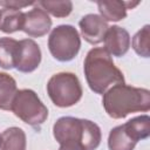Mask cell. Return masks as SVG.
I'll list each match as a JSON object with an SVG mask.
<instances>
[{
  "label": "cell",
  "instance_id": "6da1fadb",
  "mask_svg": "<svg viewBox=\"0 0 150 150\" xmlns=\"http://www.w3.org/2000/svg\"><path fill=\"white\" fill-rule=\"evenodd\" d=\"M83 70L89 88L96 94H104L112 86L124 83L122 71L104 48H93L88 52Z\"/></svg>",
  "mask_w": 150,
  "mask_h": 150
},
{
  "label": "cell",
  "instance_id": "7a4b0ae2",
  "mask_svg": "<svg viewBox=\"0 0 150 150\" xmlns=\"http://www.w3.org/2000/svg\"><path fill=\"white\" fill-rule=\"evenodd\" d=\"M102 104L111 118H124L129 114L150 109V91L124 83L116 84L103 94Z\"/></svg>",
  "mask_w": 150,
  "mask_h": 150
},
{
  "label": "cell",
  "instance_id": "3957f363",
  "mask_svg": "<svg viewBox=\"0 0 150 150\" xmlns=\"http://www.w3.org/2000/svg\"><path fill=\"white\" fill-rule=\"evenodd\" d=\"M54 138L60 143H79L86 150H96L101 143L98 125L89 120L64 116L59 118L53 127Z\"/></svg>",
  "mask_w": 150,
  "mask_h": 150
},
{
  "label": "cell",
  "instance_id": "277c9868",
  "mask_svg": "<svg viewBox=\"0 0 150 150\" xmlns=\"http://www.w3.org/2000/svg\"><path fill=\"white\" fill-rule=\"evenodd\" d=\"M150 135V117L137 116L127 123L110 130L108 137L109 150H134L137 142Z\"/></svg>",
  "mask_w": 150,
  "mask_h": 150
},
{
  "label": "cell",
  "instance_id": "5b68a950",
  "mask_svg": "<svg viewBox=\"0 0 150 150\" xmlns=\"http://www.w3.org/2000/svg\"><path fill=\"white\" fill-rule=\"evenodd\" d=\"M47 93L52 102L60 108L76 104L82 97V87L77 76L62 71L54 74L47 83Z\"/></svg>",
  "mask_w": 150,
  "mask_h": 150
},
{
  "label": "cell",
  "instance_id": "8992f818",
  "mask_svg": "<svg viewBox=\"0 0 150 150\" xmlns=\"http://www.w3.org/2000/svg\"><path fill=\"white\" fill-rule=\"evenodd\" d=\"M11 110L22 122L38 127L41 125L48 117V109L39 98L38 94L32 89L18 90Z\"/></svg>",
  "mask_w": 150,
  "mask_h": 150
},
{
  "label": "cell",
  "instance_id": "52a82bcc",
  "mask_svg": "<svg viewBox=\"0 0 150 150\" xmlns=\"http://www.w3.org/2000/svg\"><path fill=\"white\" fill-rule=\"evenodd\" d=\"M48 48L53 57L57 61L67 62L73 60L81 48L79 32L70 25L55 27L48 38Z\"/></svg>",
  "mask_w": 150,
  "mask_h": 150
},
{
  "label": "cell",
  "instance_id": "ba28073f",
  "mask_svg": "<svg viewBox=\"0 0 150 150\" xmlns=\"http://www.w3.org/2000/svg\"><path fill=\"white\" fill-rule=\"evenodd\" d=\"M41 62V49L39 45L32 39H23L19 41L15 68L21 73L34 71Z\"/></svg>",
  "mask_w": 150,
  "mask_h": 150
},
{
  "label": "cell",
  "instance_id": "9c48e42d",
  "mask_svg": "<svg viewBox=\"0 0 150 150\" xmlns=\"http://www.w3.org/2000/svg\"><path fill=\"white\" fill-rule=\"evenodd\" d=\"M52 27V19L39 6L23 13L22 30L32 38L46 35Z\"/></svg>",
  "mask_w": 150,
  "mask_h": 150
},
{
  "label": "cell",
  "instance_id": "30bf717a",
  "mask_svg": "<svg viewBox=\"0 0 150 150\" xmlns=\"http://www.w3.org/2000/svg\"><path fill=\"white\" fill-rule=\"evenodd\" d=\"M81 34L84 40L91 45H97L104 40L105 33L109 28L107 21H104L97 14H87L79 22Z\"/></svg>",
  "mask_w": 150,
  "mask_h": 150
},
{
  "label": "cell",
  "instance_id": "8fae6325",
  "mask_svg": "<svg viewBox=\"0 0 150 150\" xmlns=\"http://www.w3.org/2000/svg\"><path fill=\"white\" fill-rule=\"evenodd\" d=\"M104 49L114 56H123L130 48V35L128 30L120 26L108 28L104 36Z\"/></svg>",
  "mask_w": 150,
  "mask_h": 150
},
{
  "label": "cell",
  "instance_id": "7c38bea8",
  "mask_svg": "<svg viewBox=\"0 0 150 150\" xmlns=\"http://www.w3.org/2000/svg\"><path fill=\"white\" fill-rule=\"evenodd\" d=\"M139 1H98L97 7L104 21H120L127 16V11L137 6Z\"/></svg>",
  "mask_w": 150,
  "mask_h": 150
},
{
  "label": "cell",
  "instance_id": "4fadbf2b",
  "mask_svg": "<svg viewBox=\"0 0 150 150\" xmlns=\"http://www.w3.org/2000/svg\"><path fill=\"white\" fill-rule=\"evenodd\" d=\"M23 12L20 9L2 8L0 9V30L4 33H14L22 30Z\"/></svg>",
  "mask_w": 150,
  "mask_h": 150
},
{
  "label": "cell",
  "instance_id": "5bb4252c",
  "mask_svg": "<svg viewBox=\"0 0 150 150\" xmlns=\"http://www.w3.org/2000/svg\"><path fill=\"white\" fill-rule=\"evenodd\" d=\"M0 150H26V134L21 128L12 127L1 134Z\"/></svg>",
  "mask_w": 150,
  "mask_h": 150
},
{
  "label": "cell",
  "instance_id": "9a60e30c",
  "mask_svg": "<svg viewBox=\"0 0 150 150\" xmlns=\"http://www.w3.org/2000/svg\"><path fill=\"white\" fill-rule=\"evenodd\" d=\"M18 91L15 80L6 74L0 73V109L11 110L14 96Z\"/></svg>",
  "mask_w": 150,
  "mask_h": 150
},
{
  "label": "cell",
  "instance_id": "2e32d148",
  "mask_svg": "<svg viewBox=\"0 0 150 150\" xmlns=\"http://www.w3.org/2000/svg\"><path fill=\"white\" fill-rule=\"evenodd\" d=\"M19 41L12 38H0V67L4 69L15 68Z\"/></svg>",
  "mask_w": 150,
  "mask_h": 150
},
{
  "label": "cell",
  "instance_id": "e0dca14e",
  "mask_svg": "<svg viewBox=\"0 0 150 150\" xmlns=\"http://www.w3.org/2000/svg\"><path fill=\"white\" fill-rule=\"evenodd\" d=\"M40 8H42L47 14L50 13L53 16L56 18H66L70 14L73 9L71 1H39L35 2Z\"/></svg>",
  "mask_w": 150,
  "mask_h": 150
},
{
  "label": "cell",
  "instance_id": "ac0fdd59",
  "mask_svg": "<svg viewBox=\"0 0 150 150\" xmlns=\"http://www.w3.org/2000/svg\"><path fill=\"white\" fill-rule=\"evenodd\" d=\"M132 48L134 50L143 57H149L150 49V26L145 25L142 29H139L132 38Z\"/></svg>",
  "mask_w": 150,
  "mask_h": 150
},
{
  "label": "cell",
  "instance_id": "d6986e66",
  "mask_svg": "<svg viewBox=\"0 0 150 150\" xmlns=\"http://www.w3.org/2000/svg\"><path fill=\"white\" fill-rule=\"evenodd\" d=\"M30 5H35V2L34 1H18V0L0 1V6H2L4 8H12V9H21Z\"/></svg>",
  "mask_w": 150,
  "mask_h": 150
},
{
  "label": "cell",
  "instance_id": "ffe728a7",
  "mask_svg": "<svg viewBox=\"0 0 150 150\" xmlns=\"http://www.w3.org/2000/svg\"><path fill=\"white\" fill-rule=\"evenodd\" d=\"M59 150H86V149L79 143H64V144H60Z\"/></svg>",
  "mask_w": 150,
  "mask_h": 150
},
{
  "label": "cell",
  "instance_id": "44dd1931",
  "mask_svg": "<svg viewBox=\"0 0 150 150\" xmlns=\"http://www.w3.org/2000/svg\"><path fill=\"white\" fill-rule=\"evenodd\" d=\"M0 146H1V135H0Z\"/></svg>",
  "mask_w": 150,
  "mask_h": 150
}]
</instances>
